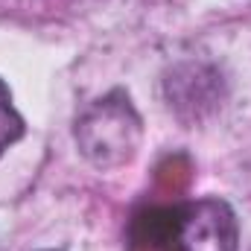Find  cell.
Instances as JSON below:
<instances>
[{
  "label": "cell",
  "instance_id": "1",
  "mask_svg": "<svg viewBox=\"0 0 251 251\" xmlns=\"http://www.w3.org/2000/svg\"><path fill=\"white\" fill-rule=\"evenodd\" d=\"M137 251H237L240 225L228 201L199 199L178 207L146 210L134 225Z\"/></svg>",
  "mask_w": 251,
  "mask_h": 251
},
{
  "label": "cell",
  "instance_id": "2",
  "mask_svg": "<svg viewBox=\"0 0 251 251\" xmlns=\"http://www.w3.org/2000/svg\"><path fill=\"white\" fill-rule=\"evenodd\" d=\"M140 137L143 120L123 91L105 94L76 120V146L100 170L128 164L140 149Z\"/></svg>",
  "mask_w": 251,
  "mask_h": 251
},
{
  "label": "cell",
  "instance_id": "3",
  "mask_svg": "<svg viewBox=\"0 0 251 251\" xmlns=\"http://www.w3.org/2000/svg\"><path fill=\"white\" fill-rule=\"evenodd\" d=\"M24 131H26V126H24V117L12 105V91L0 79V158L12 143H18L24 137Z\"/></svg>",
  "mask_w": 251,
  "mask_h": 251
}]
</instances>
